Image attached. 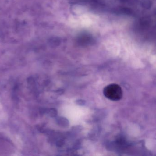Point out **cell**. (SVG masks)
Returning a JSON list of instances; mask_svg holds the SVG:
<instances>
[{
    "mask_svg": "<svg viewBox=\"0 0 156 156\" xmlns=\"http://www.w3.org/2000/svg\"><path fill=\"white\" fill-rule=\"evenodd\" d=\"M76 42L81 45H88L94 44L95 42L94 38L90 34H80L76 39Z\"/></svg>",
    "mask_w": 156,
    "mask_h": 156,
    "instance_id": "obj_2",
    "label": "cell"
},
{
    "mask_svg": "<svg viewBox=\"0 0 156 156\" xmlns=\"http://www.w3.org/2000/svg\"><path fill=\"white\" fill-rule=\"evenodd\" d=\"M49 113L52 116L55 115V111L54 109H50V110H49Z\"/></svg>",
    "mask_w": 156,
    "mask_h": 156,
    "instance_id": "obj_5",
    "label": "cell"
},
{
    "mask_svg": "<svg viewBox=\"0 0 156 156\" xmlns=\"http://www.w3.org/2000/svg\"><path fill=\"white\" fill-rule=\"evenodd\" d=\"M104 95L111 101H117L120 100L123 96V91L120 86L117 84L108 85L103 90Z\"/></svg>",
    "mask_w": 156,
    "mask_h": 156,
    "instance_id": "obj_1",
    "label": "cell"
},
{
    "mask_svg": "<svg viewBox=\"0 0 156 156\" xmlns=\"http://www.w3.org/2000/svg\"><path fill=\"white\" fill-rule=\"evenodd\" d=\"M142 5L144 8H147V9H148L150 7L151 3L149 1H144L142 3Z\"/></svg>",
    "mask_w": 156,
    "mask_h": 156,
    "instance_id": "obj_4",
    "label": "cell"
},
{
    "mask_svg": "<svg viewBox=\"0 0 156 156\" xmlns=\"http://www.w3.org/2000/svg\"><path fill=\"white\" fill-rule=\"evenodd\" d=\"M116 12L122 14H126V15H131L133 13V12L130 9L127 8H119L116 9Z\"/></svg>",
    "mask_w": 156,
    "mask_h": 156,
    "instance_id": "obj_3",
    "label": "cell"
}]
</instances>
